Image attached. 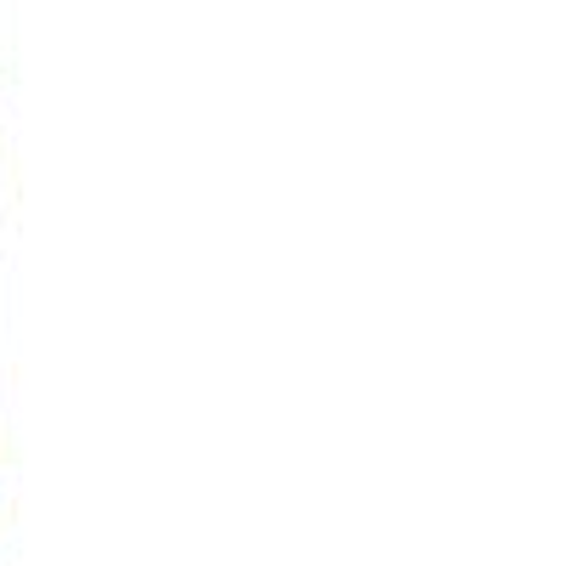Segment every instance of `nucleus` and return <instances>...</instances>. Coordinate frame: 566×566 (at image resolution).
Listing matches in <instances>:
<instances>
[]
</instances>
